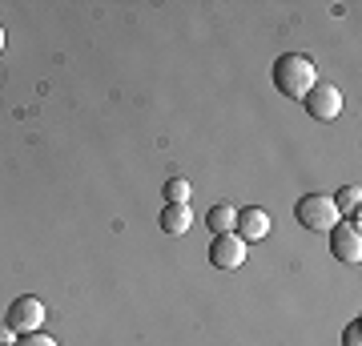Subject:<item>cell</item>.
<instances>
[{"mask_svg":"<svg viewBox=\"0 0 362 346\" xmlns=\"http://www.w3.org/2000/svg\"><path fill=\"white\" fill-rule=\"evenodd\" d=\"M0 346H13V330H8V322H0Z\"/></svg>","mask_w":362,"mask_h":346,"instance_id":"5bb4252c","label":"cell"},{"mask_svg":"<svg viewBox=\"0 0 362 346\" xmlns=\"http://www.w3.org/2000/svg\"><path fill=\"white\" fill-rule=\"evenodd\" d=\"M294 218H298V226L302 230H314V233H330L338 226V209H334V202L330 197H322V193H306V197H298V205H294Z\"/></svg>","mask_w":362,"mask_h":346,"instance_id":"7a4b0ae2","label":"cell"},{"mask_svg":"<svg viewBox=\"0 0 362 346\" xmlns=\"http://www.w3.org/2000/svg\"><path fill=\"white\" fill-rule=\"evenodd\" d=\"M330 250H334L338 262H350V266H358L362 262V230H358V221H350L342 218L330 230Z\"/></svg>","mask_w":362,"mask_h":346,"instance_id":"277c9868","label":"cell"},{"mask_svg":"<svg viewBox=\"0 0 362 346\" xmlns=\"http://www.w3.org/2000/svg\"><path fill=\"white\" fill-rule=\"evenodd\" d=\"M302 101H306V113H310L314 121H334V117L342 113V93H338L334 85H326V81L314 85Z\"/></svg>","mask_w":362,"mask_h":346,"instance_id":"5b68a950","label":"cell"},{"mask_svg":"<svg viewBox=\"0 0 362 346\" xmlns=\"http://www.w3.org/2000/svg\"><path fill=\"white\" fill-rule=\"evenodd\" d=\"M0 52H4V28H0Z\"/></svg>","mask_w":362,"mask_h":346,"instance_id":"9a60e30c","label":"cell"},{"mask_svg":"<svg viewBox=\"0 0 362 346\" xmlns=\"http://www.w3.org/2000/svg\"><path fill=\"white\" fill-rule=\"evenodd\" d=\"M330 202H334L338 218H354V214H358V205H362V190H358V185H342L338 197H330Z\"/></svg>","mask_w":362,"mask_h":346,"instance_id":"30bf717a","label":"cell"},{"mask_svg":"<svg viewBox=\"0 0 362 346\" xmlns=\"http://www.w3.org/2000/svg\"><path fill=\"white\" fill-rule=\"evenodd\" d=\"M246 242L238 238V233H218L214 238V246H209V262L218 270H238L242 262H246Z\"/></svg>","mask_w":362,"mask_h":346,"instance_id":"8992f818","label":"cell"},{"mask_svg":"<svg viewBox=\"0 0 362 346\" xmlns=\"http://www.w3.org/2000/svg\"><path fill=\"white\" fill-rule=\"evenodd\" d=\"M194 226V218H189V205H161V230L165 233H185Z\"/></svg>","mask_w":362,"mask_h":346,"instance_id":"ba28073f","label":"cell"},{"mask_svg":"<svg viewBox=\"0 0 362 346\" xmlns=\"http://www.w3.org/2000/svg\"><path fill=\"white\" fill-rule=\"evenodd\" d=\"M4 322H8V330H13V334L40 330V322H45V302H40V298H33V294H21L13 306H8Z\"/></svg>","mask_w":362,"mask_h":346,"instance_id":"3957f363","label":"cell"},{"mask_svg":"<svg viewBox=\"0 0 362 346\" xmlns=\"http://www.w3.org/2000/svg\"><path fill=\"white\" fill-rule=\"evenodd\" d=\"M206 226L214 230V238H218V233H233V226H238V209H233V205H214V209L206 214Z\"/></svg>","mask_w":362,"mask_h":346,"instance_id":"9c48e42d","label":"cell"},{"mask_svg":"<svg viewBox=\"0 0 362 346\" xmlns=\"http://www.w3.org/2000/svg\"><path fill=\"white\" fill-rule=\"evenodd\" d=\"M318 85V69H314L310 57H302V52H286L274 61V89L290 97V101H302L306 93Z\"/></svg>","mask_w":362,"mask_h":346,"instance_id":"6da1fadb","label":"cell"},{"mask_svg":"<svg viewBox=\"0 0 362 346\" xmlns=\"http://www.w3.org/2000/svg\"><path fill=\"white\" fill-rule=\"evenodd\" d=\"M233 230H238V238H242V242H262V238H266V233H270V214H266V209H258V205H250V209H242V214H238V226H233Z\"/></svg>","mask_w":362,"mask_h":346,"instance_id":"52a82bcc","label":"cell"},{"mask_svg":"<svg viewBox=\"0 0 362 346\" xmlns=\"http://www.w3.org/2000/svg\"><path fill=\"white\" fill-rule=\"evenodd\" d=\"M13 346H57V338H49V334H40V330H33V334H21Z\"/></svg>","mask_w":362,"mask_h":346,"instance_id":"7c38bea8","label":"cell"},{"mask_svg":"<svg viewBox=\"0 0 362 346\" xmlns=\"http://www.w3.org/2000/svg\"><path fill=\"white\" fill-rule=\"evenodd\" d=\"M342 346H362V326H358V318L346 326V334H342Z\"/></svg>","mask_w":362,"mask_h":346,"instance_id":"4fadbf2b","label":"cell"},{"mask_svg":"<svg viewBox=\"0 0 362 346\" xmlns=\"http://www.w3.org/2000/svg\"><path fill=\"white\" fill-rule=\"evenodd\" d=\"M189 190H194L189 181L173 178V181H169V185H165V205H185V202H189Z\"/></svg>","mask_w":362,"mask_h":346,"instance_id":"8fae6325","label":"cell"}]
</instances>
